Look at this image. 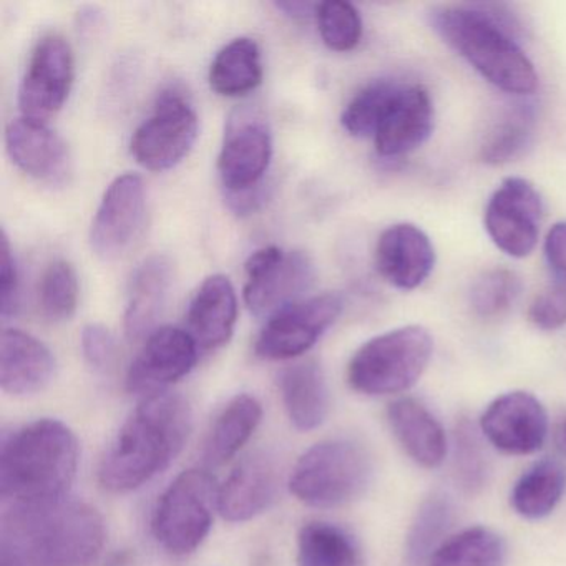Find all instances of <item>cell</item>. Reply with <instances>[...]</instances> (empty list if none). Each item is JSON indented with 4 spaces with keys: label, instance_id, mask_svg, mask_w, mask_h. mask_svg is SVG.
I'll use <instances>...</instances> for the list:
<instances>
[{
    "label": "cell",
    "instance_id": "cell-1",
    "mask_svg": "<svg viewBox=\"0 0 566 566\" xmlns=\"http://www.w3.org/2000/svg\"><path fill=\"white\" fill-rule=\"evenodd\" d=\"M107 539L101 513L77 500L2 513L0 566H91Z\"/></svg>",
    "mask_w": 566,
    "mask_h": 566
},
{
    "label": "cell",
    "instance_id": "cell-2",
    "mask_svg": "<svg viewBox=\"0 0 566 566\" xmlns=\"http://www.w3.org/2000/svg\"><path fill=\"white\" fill-rule=\"evenodd\" d=\"M191 407L180 394H151L125 420L102 457L98 482L112 493H128L168 469L187 443Z\"/></svg>",
    "mask_w": 566,
    "mask_h": 566
},
{
    "label": "cell",
    "instance_id": "cell-3",
    "mask_svg": "<svg viewBox=\"0 0 566 566\" xmlns=\"http://www.w3.org/2000/svg\"><path fill=\"white\" fill-rule=\"evenodd\" d=\"M81 443L67 423L39 419L8 433L0 446V495L6 509H42L67 499Z\"/></svg>",
    "mask_w": 566,
    "mask_h": 566
},
{
    "label": "cell",
    "instance_id": "cell-4",
    "mask_svg": "<svg viewBox=\"0 0 566 566\" xmlns=\"http://www.w3.org/2000/svg\"><path fill=\"white\" fill-rule=\"evenodd\" d=\"M430 24L442 41L500 91L513 95L535 92V67L513 41L512 24L496 6L433 9Z\"/></svg>",
    "mask_w": 566,
    "mask_h": 566
},
{
    "label": "cell",
    "instance_id": "cell-5",
    "mask_svg": "<svg viewBox=\"0 0 566 566\" xmlns=\"http://www.w3.org/2000/svg\"><path fill=\"white\" fill-rule=\"evenodd\" d=\"M373 480V459L360 443L323 440L307 449L294 465L290 490L314 509H336L359 499Z\"/></svg>",
    "mask_w": 566,
    "mask_h": 566
},
{
    "label": "cell",
    "instance_id": "cell-6",
    "mask_svg": "<svg viewBox=\"0 0 566 566\" xmlns=\"http://www.w3.org/2000/svg\"><path fill=\"white\" fill-rule=\"evenodd\" d=\"M433 340L422 326H406L367 340L347 366V382L364 396L410 389L432 357Z\"/></svg>",
    "mask_w": 566,
    "mask_h": 566
},
{
    "label": "cell",
    "instance_id": "cell-7",
    "mask_svg": "<svg viewBox=\"0 0 566 566\" xmlns=\"http://www.w3.org/2000/svg\"><path fill=\"white\" fill-rule=\"evenodd\" d=\"M218 492L220 486L207 470L181 472L155 506L151 530L158 545L175 556H187L200 548L218 512Z\"/></svg>",
    "mask_w": 566,
    "mask_h": 566
},
{
    "label": "cell",
    "instance_id": "cell-8",
    "mask_svg": "<svg viewBox=\"0 0 566 566\" xmlns=\"http://www.w3.org/2000/svg\"><path fill=\"white\" fill-rule=\"evenodd\" d=\"M244 301L258 317H273L300 303L313 286L314 264L303 251H283L277 247L258 250L248 258Z\"/></svg>",
    "mask_w": 566,
    "mask_h": 566
},
{
    "label": "cell",
    "instance_id": "cell-9",
    "mask_svg": "<svg viewBox=\"0 0 566 566\" xmlns=\"http://www.w3.org/2000/svg\"><path fill=\"white\" fill-rule=\"evenodd\" d=\"M198 115L178 91H165L154 114L132 138L135 160L150 171H167L188 157L198 138Z\"/></svg>",
    "mask_w": 566,
    "mask_h": 566
},
{
    "label": "cell",
    "instance_id": "cell-10",
    "mask_svg": "<svg viewBox=\"0 0 566 566\" xmlns=\"http://www.w3.org/2000/svg\"><path fill=\"white\" fill-rule=\"evenodd\" d=\"M273 158V137L266 118L256 108H234L224 127L218 171L227 191L248 190L264 184Z\"/></svg>",
    "mask_w": 566,
    "mask_h": 566
},
{
    "label": "cell",
    "instance_id": "cell-11",
    "mask_svg": "<svg viewBox=\"0 0 566 566\" xmlns=\"http://www.w3.org/2000/svg\"><path fill=\"white\" fill-rule=\"evenodd\" d=\"M343 313V300L327 293L293 304L270 317L254 344L268 360L296 359L311 349Z\"/></svg>",
    "mask_w": 566,
    "mask_h": 566
},
{
    "label": "cell",
    "instance_id": "cell-12",
    "mask_svg": "<svg viewBox=\"0 0 566 566\" xmlns=\"http://www.w3.org/2000/svg\"><path fill=\"white\" fill-rule=\"evenodd\" d=\"M75 78L74 52L61 35H45L35 45L19 88L22 117L48 124L64 107Z\"/></svg>",
    "mask_w": 566,
    "mask_h": 566
},
{
    "label": "cell",
    "instance_id": "cell-13",
    "mask_svg": "<svg viewBox=\"0 0 566 566\" xmlns=\"http://www.w3.org/2000/svg\"><path fill=\"white\" fill-rule=\"evenodd\" d=\"M145 218L147 193L144 180L135 174L115 178L92 221V251L107 261L124 256L140 238Z\"/></svg>",
    "mask_w": 566,
    "mask_h": 566
},
{
    "label": "cell",
    "instance_id": "cell-14",
    "mask_svg": "<svg viewBox=\"0 0 566 566\" xmlns=\"http://www.w3.org/2000/svg\"><path fill=\"white\" fill-rule=\"evenodd\" d=\"M542 214L536 188L523 178H506L486 205L485 230L503 253L525 258L535 250Z\"/></svg>",
    "mask_w": 566,
    "mask_h": 566
},
{
    "label": "cell",
    "instance_id": "cell-15",
    "mask_svg": "<svg viewBox=\"0 0 566 566\" xmlns=\"http://www.w3.org/2000/svg\"><path fill=\"white\" fill-rule=\"evenodd\" d=\"M198 346L188 331L160 327L147 337L127 373V389L147 397L164 392L197 366Z\"/></svg>",
    "mask_w": 566,
    "mask_h": 566
},
{
    "label": "cell",
    "instance_id": "cell-16",
    "mask_svg": "<svg viewBox=\"0 0 566 566\" xmlns=\"http://www.w3.org/2000/svg\"><path fill=\"white\" fill-rule=\"evenodd\" d=\"M480 429L490 443L509 455H530L542 449L548 417L542 402L528 392L503 394L480 417Z\"/></svg>",
    "mask_w": 566,
    "mask_h": 566
},
{
    "label": "cell",
    "instance_id": "cell-17",
    "mask_svg": "<svg viewBox=\"0 0 566 566\" xmlns=\"http://www.w3.org/2000/svg\"><path fill=\"white\" fill-rule=\"evenodd\" d=\"M9 157L19 170L42 184L62 185L71 175V155L61 135L44 122L21 117L6 130Z\"/></svg>",
    "mask_w": 566,
    "mask_h": 566
},
{
    "label": "cell",
    "instance_id": "cell-18",
    "mask_svg": "<svg viewBox=\"0 0 566 566\" xmlns=\"http://www.w3.org/2000/svg\"><path fill=\"white\" fill-rule=\"evenodd\" d=\"M280 493L276 463L263 453L241 460L218 492V512L231 523L250 522L270 510Z\"/></svg>",
    "mask_w": 566,
    "mask_h": 566
},
{
    "label": "cell",
    "instance_id": "cell-19",
    "mask_svg": "<svg viewBox=\"0 0 566 566\" xmlns=\"http://www.w3.org/2000/svg\"><path fill=\"white\" fill-rule=\"evenodd\" d=\"M433 264L436 250L429 237L413 224H394L377 241V271L397 290L419 287L432 273Z\"/></svg>",
    "mask_w": 566,
    "mask_h": 566
},
{
    "label": "cell",
    "instance_id": "cell-20",
    "mask_svg": "<svg viewBox=\"0 0 566 566\" xmlns=\"http://www.w3.org/2000/svg\"><path fill=\"white\" fill-rule=\"evenodd\" d=\"M55 376V357L31 334L4 329L0 337V387L9 396L42 392Z\"/></svg>",
    "mask_w": 566,
    "mask_h": 566
},
{
    "label": "cell",
    "instance_id": "cell-21",
    "mask_svg": "<svg viewBox=\"0 0 566 566\" xmlns=\"http://www.w3.org/2000/svg\"><path fill=\"white\" fill-rule=\"evenodd\" d=\"M433 105L420 85L402 87L374 135L377 154L397 158L416 150L432 134Z\"/></svg>",
    "mask_w": 566,
    "mask_h": 566
},
{
    "label": "cell",
    "instance_id": "cell-22",
    "mask_svg": "<svg viewBox=\"0 0 566 566\" xmlns=\"http://www.w3.org/2000/svg\"><path fill=\"white\" fill-rule=\"evenodd\" d=\"M174 283V268L164 254L145 258L132 274L125 310V333L140 340L157 331Z\"/></svg>",
    "mask_w": 566,
    "mask_h": 566
},
{
    "label": "cell",
    "instance_id": "cell-23",
    "mask_svg": "<svg viewBox=\"0 0 566 566\" xmlns=\"http://www.w3.org/2000/svg\"><path fill=\"white\" fill-rule=\"evenodd\" d=\"M238 319L233 284L223 274L207 277L188 307V334L198 349L214 350L228 344Z\"/></svg>",
    "mask_w": 566,
    "mask_h": 566
},
{
    "label": "cell",
    "instance_id": "cell-24",
    "mask_svg": "<svg viewBox=\"0 0 566 566\" xmlns=\"http://www.w3.org/2000/svg\"><path fill=\"white\" fill-rule=\"evenodd\" d=\"M387 420L397 442L413 462L426 469L442 465L447 455L446 432L423 403L412 397L394 400L387 407Z\"/></svg>",
    "mask_w": 566,
    "mask_h": 566
},
{
    "label": "cell",
    "instance_id": "cell-25",
    "mask_svg": "<svg viewBox=\"0 0 566 566\" xmlns=\"http://www.w3.org/2000/svg\"><path fill=\"white\" fill-rule=\"evenodd\" d=\"M280 392L291 423L310 432L323 426L329 413V389L319 364H293L280 374Z\"/></svg>",
    "mask_w": 566,
    "mask_h": 566
},
{
    "label": "cell",
    "instance_id": "cell-26",
    "mask_svg": "<svg viewBox=\"0 0 566 566\" xmlns=\"http://www.w3.org/2000/svg\"><path fill=\"white\" fill-rule=\"evenodd\" d=\"M263 419V407L256 397L240 394L218 413L205 442V460L220 467L230 462L256 432Z\"/></svg>",
    "mask_w": 566,
    "mask_h": 566
},
{
    "label": "cell",
    "instance_id": "cell-27",
    "mask_svg": "<svg viewBox=\"0 0 566 566\" xmlns=\"http://www.w3.org/2000/svg\"><path fill=\"white\" fill-rule=\"evenodd\" d=\"M263 81L260 45L253 39H234L224 45L210 67V85L223 97L250 94Z\"/></svg>",
    "mask_w": 566,
    "mask_h": 566
},
{
    "label": "cell",
    "instance_id": "cell-28",
    "mask_svg": "<svg viewBox=\"0 0 566 566\" xmlns=\"http://www.w3.org/2000/svg\"><path fill=\"white\" fill-rule=\"evenodd\" d=\"M297 566H366L359 543L343 526L307 522L297 535Z\"/></svg>",
    "mask_w": 566,
    "mask_h": 566
},
{
    "label": "cell",
    "instance_id": "cell-29",
    "mask_svg": "<svg viewBox=\"0 0 566 566\" xmlns=\"http://www.w3.org/2000/svg\"><path fill=\"white\" fill-rule=\"evenodd\" d=\"M566 489V473L555 460H542L523 473L512 492V505L523 518L548 516L562 500Z\"/></svg>",
    "mask_w": 566,
    "mask_h": 566
},
{
    "label": "cell",
    "instance_id": "cell-30",
    "mask_svg": "<svg viewBox=\"0 0 566 566\" xmlns=\"http://www.w3.org/2000/svg\"><path fill=\"white\" fill-rule=\"evenodd\" d=\"M505 543L485 526H472L450 536L436 549L429 566H502Z\"/></svg>",
    "mask_w": 566,
    "mask_h": 566
},
{
    "label": "cell",
    "instance_id": "cell-31",
    "mask_svg": "<svg viewBox=\"0 0 566 566\" xmlns=\"http://www.w3.org/2000/svg\"><path fill=\"white\" fill-rule=\"evenodd\" d=\"M453 523V505L449 496L433 493L423 500L407 535V562L422 565L446 539Z\"/></svg>",
    "mask_w": 566,
    "mask_h": 566
},
{
    "label": "cell",
    "instance_id": "cell-32",
    "mask_svg": "<svg viewBox=\"0 0 566 566\" xmlns=\"http://www.w3.org/2000/svg\"><path fill=\"white\" fill-rule=\"evenodd\" d=\"M402 87L392 81L366 85L344 108L340 124L353 137H374Z\"/></svg>",
    "mask_w": 566,
    "mask_h": 566
},
{
    "label": "cell",
    "instance_id": "cell-33",
    "mask_svg": "<svg viewBox=\"0 0 566 566\" xmlns=\"http://www.w3.org/2000/svg\"><path fill=\"white\" fill-rule=\"evenodd\" d=\"M39 304L49 321H69L77 311L78 280L74 266L59 260L49 264L39 286Z\"/></svg>",
    "mask_w": 566,
    "mask_h": 566
},
{
    "label": "cell",
    "instance_id": "cell-34",
    "mask_svg": "<svg viewBox=\"0 0 566 566\" xmlns=\"http://www.w3.org/2000/svg\"><path fill=\"white\" fill-rule=\"evenodd\" d=\"M453 470L463 492L476 495L489 482V460L469 419H460L455 427Z\"/></svg>",
    "mask_w": 566,
    "mask_h": 566
},
{
    "label": "cell",
    "instance_id": "cell-35",
    "mask_svg": "<svg viewBox=\"0 0 566 566\" xmlns=\"http://www.w3.org/2000/svg\"><path fill=\"white\" fill-rule=\"evenodd\" d=\"M317 25L324 44L336 52H349L363 38L359 12L344 0H327L317 4Z\"/></svg>",
    "mask_w": 566,
    "mask_h": 566
},
{
    "label": "cell",
    "instance_id": "cell-36",
    "mask_svg": "<svg viewBox=\"0 0 566 566\" xmlns=\"http://www.w3.org/2000/svg\"><path fill=\"white\" fill-rule=\"evenodd\" d=\"M533 115L525 105L510 112L486 137L482 147V160L489 165H502L515 158L528 144Z\"/></svg>",
    "mask_w": 566,
    "mask_h": 566
},
{
    "label": "cell",
    "instance_id": "cell-37",
    "mask_svg": "<svg viewBox=\"0 0 566 566\" xmlns=\"http://www.w3.org/2000/svg\"><path fill=\"white\" fill-rule=\"evenodd\" d=\"M520 293V280L509 270H492L472 287V307L479 316L496 317L505 313Z\"/></svg>",
    "mask_w": 566,
    "mask_h": 566
},
{
    "label": "cell",
    "instance_id": "cell-38",
    "mask_svg": "<svg viewBox=\"0 0 566 566\" xmlns=\"http://www.w3.org/2000/svg\"><path fill=\"white\" fill-rule=\"evenodd\" d=\"M528 319L538 329L555 331L566 324V287L556 284L533 300L528 307Z\"/></svg>",
    "mask_w": 566,
    "mask_h": 566
},
{
    "label": "cell",
    "instance_id": "cell-39",
    "mask_svg": "<svg viewBox=\"0 0 566 566\" xmlns=\"http://www.w3.org/2000/svg\"><path fill=\"white\" fill-rule=\"evenodd\" d=\"M82 353L92 369L104 373L111 369L117 356V343L111 331L102 324H88L82 331Z\"/></svg>",
    "mask_w": 566,
    "mask_h": 566
},
{
    "label": "cell",
    "instance_id": "cell-40",
    "mask_svg": "<svg viewBox=\"0 0 566 566\" xmlns=\"http://www.w3.org/2000/svg\"><path fill=\"white\" fill-rule=\"evenodd\" d=\"M19 291H21V280H19L15 258L12 256L11 244H9L8 234L2 238V270H0V316L8 321L14 316L19 306Z\"/></svg>",
    "mask_w": 566,
    "mask_h": 566
},
{
    "label": "cell",
    "instance_id": "cell-41",
    "mask_svg": "<svg viewBox=\"0 0 566 566\" xmlns=\"http://www.w3.org/2000/svg\"><path fill=\"white\" fill-rule=\"evenodd\" d=\"M545 256L556 284L566 287V221L553 224L546 234Z\"/></svg>",
    "mask_w": 566,
    "mask_h": 566
},
{
    "label": "cell",
    "instance_id": "cell-42",
    "mask_svg": "<svg viewBox=\"0 0 566 566\" xmlns=\"http://www.w3.org/2000/svg\"><path fill=\"white\" fill-rule=\"evenodd\" d=\"M268 198V185L261 184L258 187L248 188V190L227 191L224 190V201L230 210L238 217H250L256 213Z\"/></svg>",
    "mask_w": 566,
    "mask_h": 566
},
{
    "label": "cell",
    "instance_id": "cell-43",
    "mask_svg": "<svg viewBox=\"0 0 566 566\" xmlns=\"http://www.w3.org/2000/svg\"><path fill=\"white\" fill-rule=\"evenodd\" d=\"M274 8L284 12V15L291 19H307L316 15L317 4L311 2H296V0H287V2H276Z\"/></svg>",
    "mask_w": 566,
    "mask_h": 566
},
{
    "label": "cell",
    "instance_id": "cell-44",
    "mask_svg": "<svg viewBox=\"0 0 566 566\" xmlns=\"http://www.w3.org/2000/svg\"><path fill=\"white\" fill-rule=\"evenodd\" d=\"M553 443H555L556 450L566 457V412L559 413L555 426H553Z\"/></svg>",
    "mask_w": 566,
    "mask_h": 566
}]
</instances>
